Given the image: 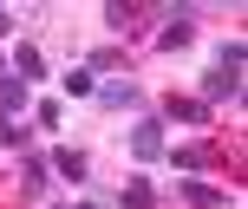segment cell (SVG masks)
Listing matches in <instances>:
<instances>
[{
	"mask_svg": "<svg viewBox=\"0 0 248 209\" xmlns=\"http://www.w3.org/2000/svg\"><path fill=\"white\" fill-rule=\"evenodd\" d=\"M209 111H222V105H242V65H222L216 59L209 72H202V92H196Z\"/></svg>",
	"mask_w": 248,
	"mask_h": 209,
	"instance_id": "cell-1",
	"label": "cell"
},
{
	"mask_svg": "<svg viewBox=\"0 0 248 209\" xmlns=\"http://www.w3.org/2000/svg\"><path fill=\"white\" fill-rule=\"evenodd\" d=\"M124 150H131L137 163H163V118H157V111L131 118V131H124Z\"/></svg>",
	"mask_w": 248,
	"mask_h": 209,
	"instance_id": "cell-2",
	"label": "cell"
},
{
	"mask_svg": "<svg viewBox=\"0 0 248 209\" xmlns=\"http://www.w3.org/2000/svg\"><path fill=\"white\" fill-rule=\"evenodd\" d=\"M92 98H98L105 111H137V105H144V85H137L131 72H124V79H98V85H92Z\"/></svg>",
	"mask_w": 248,
	"mask_h": 209,
	"instance_id": "cell-3",
	"label": "cell"
},
{
	"mask_svg": "<svg viewBox=\"0 0 248 209\" xmlns=\"http://www.w3.org/2000/svg\"><path fill=\"white\" fill-rule=\"evenodd\" d=\"M7 72L20 79V85H46V72H52V65H46V52H39L33 39H20V46L7 52Z\"/></svg>",
	"mask_w": 248,
	"mask_h": 209,
	"instance_id": "cell-4",
	"label": "cell"
},
{
	"mask_svg": "<svg viewBox=\"0 0 248 209\" xmlns=\"http://www.w3.org/2000/svg\"><path fill=\"white\" fill-rule=\"evenodd\" d=\"M157 118H163V131H170V124H209L216 111L202 105L196 92H170V98H163V111H157Z\"/></svg>",
	"mask_w": 248,
	"mask_h": 209,
	"instance_id": "cell-5",
	"label": "cell"
},
{
	"mask_svg": "<svg viewBox=\"0 0 248 209\" xmlns=\"http://www.w3.org/2000/svg\"><path fill=\"white\" fill-rule=\"evenodd\" d=\"M46 170L52 177H59V183H85V177H92V157H85V150H78V144H59V150H52V157H46Z\"/></svg>",
	"mask_w": 248,
	"mask_h": 209,
	"instance_id": "cell-6",
	"label": "cell"
},
{
	"mask_svg": "<svg viewBox=\"0 0 248 209\" xmlns=\"http://www.w3.org/2000/svg\"><path fill=\"white\" fill-rule=\"evenodd\" d=\"M13 177H20V196H46V183H52V170H46L39 150H20V157H13Z\"/></svg>",
	"mask_w": 248,
	"mask_h": 209,
	"instance_id": "cell-7",
	"label": "cell"
},
{
	"mask_svg": "<svg viewBox=\"0 0 248 209\" xmlns=\"http://www.w3.org/2000/svg\"><path fill=\"white\" fill-rule=\"evenodd\" d=\"M157 20V7H137V0H105V26L111 33H137V26Z\"/></svg>",
	"mask_w": 248,
	"mask_h": 209,
	"instance_id": "cell-8",
	"label": "cell"
},
{
	"mask_svg": "<svg viewBox=\"0 0 248 209\" xmlns=\"http://www.w3.org/2000/svg\"><path fill=\"white\" fill-rule=\"evenodd\" d=\"M163 163H176V177H202V170H216V150L209 144H183V150H163Z\"/></svg>",
	"mask_w": 248,
	"mask_h": 209,
	"instance_id": "cell-9",
	"label": "cell"
},
{
	"mask_svg": "<svg viewBox=\"0 0 248 209\" xmlns=\"http://www.w3.org/2000/svg\"><path fill=\"white\" fill-rule=\"evenodd\" d=\"M0 111H7V118L13 111H33V85H20L13 72H0Z\"/></svg>",
	"mask_w": 248,
	"mask_h": 209,
	"instance_id": "cell-10",
	"label": "cell"
},
{
	"mask_svg": "<svg viewBox=\"0 0 248 209\" xmlns=\"http://www.w3.org/2000/svg\"><path fill=\"white\" fill-rule=\"evenodd\" d=\"M118 203L124 209H157V183H150V177H131V183L118 190Z\"/></svg>",
	"mask_w": 248,
	"mask_h": 209,
	"instance_id": "cell-11",
	"label": "cell"
},
{
	"mask_svg": "<svg viewBox=\"0 0 248 209\" xmlns=\"http://www.w3.org/2000/svg\"><path fill=\"white\" fill-rule=\"evenodd\" d=\"M183 203H189V209H222V190L202 183V177H183Z\"/></svg>",
	"mask_w": 248,
	"mask_h": 209,
	"instance_id": "cell-12",
	"label": "cell"
},
{
	"mask_svg": "<svg viewBox=\"0 0 248 209\" xmlns=\"http://www.w3.org/2000/svg\"><path fill=\"white\" fill-rule=\"evenodd\" d=\"M0 150H13V157H20V150H33V131H26L20 118H7V111H0Z\"/></svg>",
	"mask_w": 248,
	"mask_h": 209,
	"instance_id": "cell-13",
	"label": "cell"
},
{
	"mask_svg": "<svg viewBox=\"0 0 248 209\" xmlns=\"http://www.w3.org/2000/svg\"><path fill=\"white\" fill-rule=\"evenodd\" d=\"M118 65H124V52H118V46H98V52H85V72H92V79H111Z\"/></svg>",
	"mask_w": 248,
	"mask_h": 209,
	"instance_id": "cell-14",
	"label": "cell"
},
{
	"mask_svg": "<svg viewBox=\"0 0 248 209\" xmlns=\"http://www.w3.org/2000/svg\"><path fill=\"white\" fill-rule=\"evenodd\" d=\"M59 85H65V98H92V85H98V79H92L85 65H65V79H59Z\"/></svg>",
	"mask_w": 248,
	"mask_h": 209,
	"instance_id": "cell-15",
	"label": "cell"
},
{
	"mask_svg": "<svg viewBox=\"0 0 248 209\" xmlns=\"http://www.w3.org/2000/svg\"><path fill=\"white\" fill-rule=\"evenodd\" d=\"M33 118H39V131H59L65 105H59V98H33Z\"/></svg>",
	"mask_w": 248,
	"mask_h": 209,
	"instance_id": "cell-16",
	"label": "cell"
},
{
	"mask_svg": "<svg viewBox=\"0 0 248 209\" xmlns=\"http://www.w3.org/2000/svg\"><path fill=\"white\" fill-rule=\"evenodd\" d=\"M216 59H222V65H242V59H248V46H242V39H222V52H216Z\"/></svg>",
	"mask_w": 248,
	"mask_h": 209,
	"instance_id": "cell-17",
	"label": "cell"
},
{
	"mask_svg": "<svg viewBox=\"0 0 248 209\" xmlns=\"http://www.w3.org/2000/svg\"><path fill=\"white\" fill-rule=\"evenodd\" d=\"M52 209H105L98 196H78V203H52Z\"/></svg>",
	"mask_w": 248,
	"mask_h": 209,
	"instance_id": "cell-18",
	"label": "cell"
},
{
	"mask_svg": "<svg viewBox=\"0 0 248 209\" xmlns=\"http://www.w3.org/2000/svg\"><path fill=\"white\" fill-rule=\"evenodd\" d=\"M7 33H13V7L0 0V39H7Z\"/></svg>",
	"mask_w": 248,
	"mask_h": 209,
	"instance_id": "cell-19",
	"label": "cell"
},
{
	"mask_svg": "<svg viewBox=\"0 0 248 209\" xmlns=\"http://www.w3.org/2000/svg\"><path fill=\"white\" fill-rule=\"evenodd\" d=\"M0 72H7V52H0Z\"/></svg>",
	"mask_w": 248,
	"mask_h": 209,
	"instance_id": "cell-20",
	"label": "cell"
}]
</instances>
